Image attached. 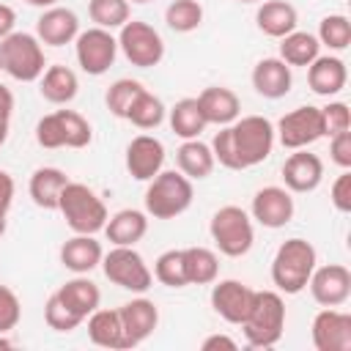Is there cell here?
Returning <instances> with one entry per match:
<instances>
[{"instance_id":"6da1fadb","label":"cell","mask_w":351,"mask_h":351,"mask_svg":"<svg viewBox=\"0 0 351 351\" xmlns=\"http://www.w3.org/2000/svg\"><path fill=\"white\" fill-rule=\"evenodd\" d=\"M274 143V123L269 118L244 115L228 126H219L211 140V154L228 170H247L266 162L271 156Z\"/></svg>"},{"instance_id":"7a4b0ae2","label":"cell","mask_w":351,"mask_h":351,"mask_svg":"<svg viewBox=\"0 0 351 351\" xmlns=\"http://www.w3.org/2000/svg\"><path fill=\"white\" fill-rule=\"evenodd\" d=\"M318 266V252L307 239H285L271 258V282L280 293H302L313 269Z\"/></svg>"},{"instance_id":"3957f363","label":"cell","mask_w":351,"mask_h":351,"mask_svg":"<svg viewBox=\"0 0 351 351\" xmlns=\"http://www.w3.org/2000/svg\"><path fill=\"white\" fill-rule=\"evenodd\" d=\"M285 329V302L280 291H255L247 318L241 321V332L247 346L271 348L280 343Z\"/></svg>"},{"instance_id":"277c9868","label":"cell","mask_w":351,"mask_h":351,"mask_svg":"<svg viewBox=\"0 0 351 351\" xmlns=\"http://www.w3.org/2000/svg\"><path fill=\"white\" fill-rule=\"evenodd\" d=\"M195 200V186L181 170H159L145 189V214L154 219H176Z\"/></svg>"},{"instance_id":"5b68a950","label":"cell","mask_w":351,"mask_h":351,"mask_svg":"<svg viewBox=\"0 0 351 351\" xmlns=\"http://www.w3.org/2000/svg\"><path fill=\"white\" fill-rule=\"evenodd\" d=\"M58 211L63 214L66 225L74 233H88V236H96L99 230H104V225L110 219L104 200L88 184H80V181H69L63 186Z\"/></svg>"},{"instance_id":"8992f818","label":"cell","mask_w":351,"mask_h":351,"mask_svg":"<svg viewBox=\"0 0 351 351\" xmlns=\"http://www.w3.org/2000/svg\"><path fill=\"white\" fill-rule=\"evenodd\" d=\"M0 63L11 80L36 82L47 69L44 44L36 38V33L11 30L5 38H0Z\"/></svg>"},{"instance_id":"52a82bcc","label":"cell","mask_w":351,"mask_h":351,"mask_svg":"<svg viewBox=\"0 0 351 351\" xmlns=\"http://www.w3.org/2000/svg\"><path fill=\"white\" fill-rule=\"evenodd\" d=\"M208 233H211V241L217 244V250L222 255H228V258H241L255 244L252 217L241 206L217 208L211 222H208Z\"/></svg>"},{"instance_id":"ba28073f","label":"cell","mask_w":351,"mask_h":351,"mask_svg":"<svg viewBox=\"0 0 351 351\" xmlns=\"http://www.w3.org/2000/svg\"><path fill=\"white\" fill-rule=\"evenodd\" d=\"M118 49L137 69H154L165 58V41L159 30L143 19H129L118 27Z\"/></svg>"},{"instance_id":"9c48e42d","label":"cell","mask_w":351,"mask_h":351,"mask_svg":"<svg viewBox=\"0 0 351 351\" xmlns=\"http://www.w3.org/2000/svg\"><path fill=\"white\" fill-rule=\"evenodd\" d=\"M99 266L104 269V277L112 285L132 293H145L154 282V271L148 269V263L134 247H112L110 252L101 255Z\"/></svg>"},{"instance_id":"30bf717a","label":"cell","mask_w":351,"mask_h":351,"mask_svg":"<svg viewBox=\"0 0 351 351\" xmlns=\"http://www.w3.org/2000/svg\"><path fill=\"white\" fill-rule=\"evenodd\" d=\"M74 55L85 74L101 77L118 58V38L112 36V30L93 25L88 30H80V36L74 38Z\"/></svg>"},{"instance_id":"8fae6325","label":"cell","mask_w":351,"mask_h":351,"mask_svg":"<svg viewBox=\"0 0 351 351\" xmlns=\"http://www.w3.org/2000/svg\"><path fill=\"white\" fill-rule=\"evenodd\" d=\"M274 137L280 140L282 148L296 151V148H307L315 140L324 137V126H321V107L313 104H302L291 112H285L277 126H274Z\"/></svg>"},{"instance_id":"7c38bea8","label":"cell","mask_w":351,"mask_h":351,"mask_svg":"<svg viewBox=\"0 0 351 351\" xmlns=\"http://www.w3.org/2000/svg\"><path fill=\"white\" fill-rule=\"evenodd\" d=\"M307 288L321 307H343L351 296V271L343 263L315 266L307 280Z\"/></svg>"},{"instance_id":"4fadbf2b","label":"cell","mask_w":351,"mask_h":351,"mask_svg":"<svg viewBox=\"0 0 351 351\" xmlns=\"http://www.w3.org/2000/svg\"><path fill=\"white\" fill-rule=\"evenodd\" d=\"M310 337L315 351H351V315L337 307H324L315 313Z\"/></svg>"},{"instance_id":"5bb4252c","label":"cell","mask_w":351,"mask_h":351,"mask_svg":"<svg viewBox=\"0 0 351 351\" xmlns=\"http://www.w3.org/2000/svg\"><path fill=\"white\" fill-rule=\"evenodd\" d=\"M296 214V203L291 197V192L285 186H263L255 192L252 197V206H250V217L269 228V230H277V228H285Z\"/></svg>"},{"instance_id":"9a60e30c","label":"cell","mask_w":351,"mask_h":351,"mask_svg":"<svg viewBox=\"0 0 351 351\" xmlns=\"http://www.w3.org/2000/svg\"><path fill=\"white\" fill-rule=\"evenodd\" d=\"M252 296H255V288L244 285L241 280H214L211 282V307L228 324L241 326V321L250 313Z\"/></svg>"},{"instance_id":"2e32d148","label":"cell","mask_w":351,"mask_h":351,"mask_svg":"<svg viewBox=\"0 0 351 351\" xmlns=\"http://www.w3.org/2000/svg\"><path fill=\"white\" fill-rule=\"evenodd\" d=\"M321 181H324V162L318 154H310L307 148H296L282 162V184L288 192L296 195L315 192Z\"/></svg>"},{"instance_id":"e0dca14e","label":"cell","mask_w":351,"mask_h":351,"mask_svg":"<svg viewBox=\"0 0 351 351\" xmlns=\"http://www.w3.org/2000/svg\"><path fill=\"white\" fill-rule=\"evenodd\" d=\"M165 167V145L154 134H137L126 145V170L134 181H151Z\"/></svg>"},{"instance_id":"ac0fdd59","label":"cell","mask_w":351,"mask_h":351,"mask_svg":"<svg viewBox=\"0 0 351 351\" xmlns=\"http://www.w3.org/2000/svg\"><path fill=\"white\" fill-rule=\"evenodd\" d=\"M118 313H121V324H123L126 348H134V346L145 343L154 335L156 324H159V307L145 296H137V299L121 304Z\"/></svg>"},{"instance_id":"d6986e66","label":"cell","mask_w":351,"mask_h":351,"mask_svg":"<svg viewBox=\"0 0 351 351\" xmlns=\"http://www.w3.org/2000/svg\"><path fill=\"white\" fill-rule=\"evenodd\" d=\"M80 36V19L66 5L44 8L36 19V38L44 47H66Z\"/></svg>"},{"instance_id":"ffe728a7","label":"cell","mask_w":351,"mask_h":351,"mask_svg":"<svg viewBox=\"0 0 351 351\" xmlns=\"http://www.w3.org/2000/svg\"><path fill=\"white\" fill-rule=\"evenodd\" d=\"M252 88L258 96L263 99H282L288 96L291 85H293V74H291V66L280 58H261L255 66H252Z\"/></svg>"},{"instance_id":"44dd1931","label":"cell","mask_w":351,"mask_h":351,"mask_svg":"<svg viewBox=\"0 0 351 351\" xmlns=\"http://www.w3.org/2000/svg\"><path fill=\"white\" fill-rule=\"evenodd\" d=\"M195 99H197V107H200L206 123L228 126L241 115V101H239L236 90L225 88V85H208Z\"/></svg>"},{"instance_id":"7402d4cb","label":"cell","mask_w":351,"mask_h":351,"mask_svg":"<svg viewBox=\"0 0 351 351\" xmlns=\"http://www.w3.org/2000/svg\"><path fill=\"white\" fill-rule=\"evenodd\" d=\"M348 82V69L346 60L337 55H318L307 66V85L318 96H337Z\"/></svg>"},{"instance_id":"603a6c76","label":"cell","mask_w":351,"mask_h":351,"mask_svg":"<svg viewBox=\"0 0 351 351\" xmlns=\"http://www.w3.org/2000/svg\"><path fill=\"white\" fill-rule=\"evenodd\" d=\"M101 255H104L101 244L96 241V236L88 233H74L60 247V263L71 274H90L101 263Z\"/></svg>"},{"instance_id":"cb8c5ba5","label":"cell","mask_w":351,"mask_h":351,"mask_svg":"<svg viewBox=\"0 0 351 351\" xmlns=\"http://www.w3.org/2000/svg\"><path fill=\"white\" fill-rule=\"evenodd\" d=\"M255 25L269 38H282L299 25V11L288 0H263L255 11Z\"/></svg>"},{"instance_id":"d4e9b609","label":"cell","mask_w":351,"mask_h":351,"mask_svg":"<svg viewBox=\"0 0 351 351\" xmlns=\"http://www.w3.org/2000/svg\"><path fill=\"white\" fill-rule=\"evenodd\" d=\"M145 233H148V214L140 208H121L104 225V236L107 241H112V247H134L137 241H143Z\"/></svg>"},{"instance_id":"484cf974","label":"cell","mask_w":351,"mask_h":351,"mask_svg":"<svg viewBox=\"0 0 351 351\" xmlns=\"http://www.w3.org/2000/svg\"><path fill=\"white\" fill-rule=\"evenodd\" d=\"M85 321H88V337L93 346L110 348V351H126V337H123V324L118 310L96 307Z\"/></svg>"},{"instance_id":"4316f807","label":"cell","mask_w":351,"mask_h":351,"mask_svg":"<svg viewBox=\"0 0 351 351\" xmlns=\"http://www.w3.org/2000/svg\"><path fill=\"white\" fill-rule=\"evenodd\" d=\"M58 299L74 310L80 318H88L99 304H101V291L93 280H88V274H74L71 280H66L58 291Z\"/></svg>"},{"instance_id":"83f0119b","label":"cell","mask_w":351,"mask_h":351,"mask_svg":"<svg viewBox=\"0 0 351 351\" xmlns=\"http://www.w3.org/2000/svg\"><path fill=\"white\" fill-rule=\"evenodd\" d=\"M176 165H178V170H181L189 181H203V178H208V176L214 173L217 159H214V154H211V145L203 143L200 137H195V140H184V143L178 145V151H176Z\"/></svg>"},{"instance_id":"f1b7e54d","label":"cell","mask_w":351,"mask_h":351,"mask_svg":"<svg viewBox=\"0 0 351 351\" xmlns=\"http://www.w3.org/2000/svg\"><path fill=\"white\" fill-rule=\"evenodd\" d=\"M66 184H69V176L60 167H38L30 176L27 192H30V200L38 208L58 211V200H60V192H63Z\"/></svg>"},{"instance_id":"f546056e","label":"cell","mask_w":351,"mask_h":351,"mask_svg":"<svg viewBox=\"0 0 351 351\" xmlns=\"http://www.w3.org/2000/svg\"><path fill=\"white\" fill-rule=\"evenodd\" d=\"M77 90H80V80L69 66H60V63L47 66L44 74L38 77V93L49 104H69L74 101Z\"/></svg>"},{"instance_id":"4dcf8cb0","label":"cell","mask_w":351,"mask_h":351,"mask_svg":"<svg viewBox=\"0 0 351 351\" xmlns=\"http://www.w3.org/2000/svg\"><path fill=\"white\" fill-rule=\"evenodd\" d=\"M321 55V44L315 38V33L307 30H291L288 36L280 38V60H285L291 69L293 66H310L315 58Z\"/></svg>"},{"instance_id":"1f68e13d","label":"cell","mask_w":351,"mask_h":351,"mask_svg":"<svg viewBox=\"0 0 351 351\" xmlns=\"http://www.w3.org/2000/svg\"><path fill=\"white\" fill-rule=\"evenodd\" d=\"M167 121H170V129L181 137V140H195L200 137V132L208 126L200 107H197V99L195 96H186V99H178L170 112H167Z\"/></svg>"},{"instance_id":"d6a6232c","label":"cell","mask_w":351,"mask_h":351,"mask_svg":"<svg viewBox=\"0 0 351 351\" xmlns=\"http://www.w3.org/2000/svg\"><path fill=\"white\" fill-rule=\"evenodd\" d=\"M184 252V271L189 285H211L219 277V258L208 247H186Z\"/></svg>"},{"instance_id":"836d02e7","label":"cell","mask_w":351,"mask_h":351,"mask_svg":"<svg viewBox=\"0 0 351 351\" xmlns=\"http://www.w3.org/2000/svg\"><path fill=\"white\" fill-rule=\"evenodd\" d=\"M165 115H167L165 101H162L156 93H151L148 88H143V90L137 93V99L132 101V107H129V112H126L123 121H129L132 126L148 132V129H156V126L165 121Z\"/></svg>"},{"instance_id":"e575fe53","label":"cell","mask_w":351,"mask_h":351,"mask_svg":"<svg viewBox=\"0 0 351 351\" xmlns=\"http://www.w3.org/2000/svg\"><path fill=\"white\" fill-rule=\"evenodd\" d=\"M88 16L96 22V27L118 30L132 19V3L129 0H88Z\"/></svg>"},{"instance_id":"d590c367","label":"cell","mask_w":351,"mask_h":351,"mask_svg":"<svg viewBox=\"0 0 351 351\" xmlns=\"http://www.w3.org/2000/svg\"><path fill=\"white\" fill-rule=\"evenodd\" d=\"M165 22L173 33H192L203 25V5L197 0H173L165 8Z\"/></svg>"},{"instance_id":"8d00e7d4","label":"cell","mask_w":351,"mask_h":351,"mask_svg":"<svg viewBox=\"0 0 351 351\" xmlns=\"http://www.w3.org/2000/svg\"><path fill=\"white\" fill-rule=\"evenodd\" d=\"M321 47H329L332 52H343L351 44V22L346 14H329L318 22V33H315Z\"/></svg>"},{"instance_id":"74e56055","label":"cell","mask_w":351,"mask_h":351,"mask_svg":"<svg viewBox=\"0 0 351 351\" xmlns=\"http://www.w3.org/2000/svg\"><path fill=\"white\" fill-rule=\"evenodd\" d=\"M143 88H145V85H143L140 80H129V77L115 80V82L107 88V93H104V104H107V110H110L115 118H126L132 101L137 99V93H140Z\"/></svg>"},{"instance_id":"f35d334b","label":"cell","mask_w":351,"mask_h":351,"mask_svg":"<svg viewBox=\"0 0 351 351\" xmlns=\"http://www.w3.org/2000/svg\"><path fill=\"white\" fill-rule=\"evenodd\" d=\"M154 277L167 285V288H184L186 282V271H184V252L181 250H165L156 261H154Z\"/></svg>"},{"instance_id":"ab89813d","label":"cell","mask_w":351,"mask_h":351,"mask_svg":"<svg viewBox=\"0 0 351 351\" xmlns=\"http://www.w3.org/2000/svg\"><path fill=\"white\" fill-rule=\"evenodd\" d=\"M60 123H63V137H66V148H85L93 140V129L88 123L85 115H80L77 110H58Z\"/></svg>"},{"instance_id":"60d3db41","label":"cell","mask_w":351,"mask_h":351,"mask_svg":"<svg viewBox=\"0 0 351 351\" xmlns=\"http://www.w3.org/2000/svg\"><path fill=\"white\" fill-rule=\"evenodd\" d=\"M44 321H47V326H49L52 332L69 335V332H74L85 318H80L74 310H69V307L58 299V293H52V296L47 299V304H44Z\"/></svg>"},{"instance_id":"b9f144b4","label":"cell","mask_w":351,"mask_h":351,"mask_svg":"<svg viewBox=\"0 0 351 351\" xmlns=\"http://www.w3.org/2000/svg\"><path fill=\"white\" fill-rule=\"evenodd\" d=\"M321 126H324V137H335L340 132L351 129V112L346 101H329L326 107H321Z\"/></svg>"},{"instance_id":"7bdbcfd3","label":"cell","mask_w":351,"mask_h":351,"mask_svg":"<svg viewBox=\"0 0 351 351\" xmlns=\"http://www.w3.org/2000/svg\"><path fill=\"white\" fill-rule=\"evenodd\" d=\"M36 143L41 145V148H66V137H63V123H60V115H58V110L55 112H49V115H44V118H38V123H36Z\"/></svg>"},{"instance_id":"ee69618b","label":"cell","mask_w":351,"mask_h":351,"mask_svg":"<svg viewBox=\"0 0 351 351\" xmlns=\"http://www.w3.org/2000/svg\"><path fill=\"white\" fill-rule=\"evenodd\" d=\"M22 318V302L19 296L8 288V285H0V335H8L16 329Z\"/></svg>"},{"instance_id":"f6af8a7d","label":"cell","mask_w":351,"mask_h":351,"mask_svg":"<svg viewBox=\"0 0 351 351\" xmlns=\"http://www.w3.org/2000/svg\"><path fill=\"white\" fill-rule=\"evenodd\" d=\"M329 159L340 170H351V129L329 137Z\"/></svg>"},{"instance_id":"bcb514c9","label":"cell","mask_w":351,"mask_h":351,"mask_svg":"<svg viewBox=\"0 0 351 351\" xmlns=\"http://www.w3.org/2000/svg\"><path fill=\"white\" fill-rule=\"evenodd\" d=\"M329 200L332 206L340 211V214H348L351 211V170H343L335 184H332V192H329Z\"/></svg>"},{"instance_id":"7dc6e473","label":"cell","mask_w":351,"mask_h":351,"mask_svg":"<svg viewBox=\"0 0 351 351\" xmlns=\"http://www.w3.org/2000/svg\"><path fill=\"white\" fill-rule=\"evenodd\" d=\"M14 192H16V184H14L11 173L0 170V217H8V211L14 206Z\"/></svg>"},{"instance_id":"c3c4849f","label":"cell","mask_w":351,"mask_h":351,"mask_svg":"<svg viewBox=\"0 0 351 351\" xmlns=\"http://www.w3.org/2000/svg\"><path fill=\"white\" fill-rule=\"evenodd\" d=\"M200 348H203V351H219V348H222V351H236L239 343H236L230 335H219V332H217V335H208V337L200 343Z\"/></svg>"},{"instance_id":"681fc988","label":"cell","mask_w":351,"mask_h":351,"mask_svg":"<svg viewBox=\"0 0 351 351\" xmlns=\"http://www.w3.org/2000/svg\"><path fill=\"white\" fill-rule=\"evenodd\" d=\"M14 22H16V14L11 5L0 3V38H5L11 30H14Z\"/></svg>"},{"instance_id":"f907efd6","label":"cell","mask_w":351,"mask_h":351,"mask_svg":"<svg viewBox=\"0 0 351 351\" xmlns=\"http://www.w3.org/2000/svg\"><path fill=\"white\" fill-rule=\"evenodd\" d=\"M8 132H11V112L0 110V148L5 145V140H8Z\"/></svg>"},{"instance_id":"816d5d0a","label":"cell","mask_w":351,"mask_h":351,"mask_svg":"<svg viewBox=\"0 0 351 351\" xmlns=\"http://www.w3.org/2000/svg\"><path fill=\"white\" fill-rule=\"evenodd\" d=\"M22 3L36 5V8H52V5H58V0H22Z\"/></svg>"},{"instance_id":"f5cc1de1","label":"cell","mask_w":351,"mask_h":351,"mask_svg":"<svg viewBox=\"0 0 351 351\" xmlns=\"http://www.w3.org/2000/svg\"><path fill=\"white\" fill-rule=\"evenodd\" d=\"M14 346H16L14 340H8L5 335H0V348H14Z\"/></svg>"},{"instance_id":"db71d44e","label":"cell","mask_w":351,"mask_h":351,"mask_svg":"<svg viewBox=\"0 0 351 351\" xmlns=\"http://www.w3.org/2000/svg\"><path fill=\"white\" fill-rule=\"evenodd\" d=\"M3 233H5V217H0V239H3Z\"/></svg>"},{"instance_id":"11a10c76","label":"cell","mask_w":351,"mask_h":351,"mask_svg":"<svg viewBox=\"0 0 351 351\" xmlns=\"http://www.w3.org/2000/svg\"><path fill=\"white\" fill-rule=\"evenodd\" d=\"M236 3H263V0H236Z\"/></svg>"},{"instance_id":"9f6ffc18","label":"cell","mask_w":351,"mask_h":351,"mask_svg":"<svg viewBox=\"0 0 351 351\" xmlns=\"http://www.w3.org/2000/svg\"><path fill=\"white\" fill-rule=\"evenodd\" d=\"M129 3H151V0H129Z\"/></svg>"},{"instance_id":"6f0895ef","label":"cell","mask_w":351,"mask_h":351,"mask_svg":"<svg viewBox=\"0 0 351 351\" xmlns=\"http://www.w3.org/2000/svg\"><path fill=\"white\" fill-rule=\"evenodd\" d=\"M0 71H3V63H0Z\"/></svg>"}]
</instances>
